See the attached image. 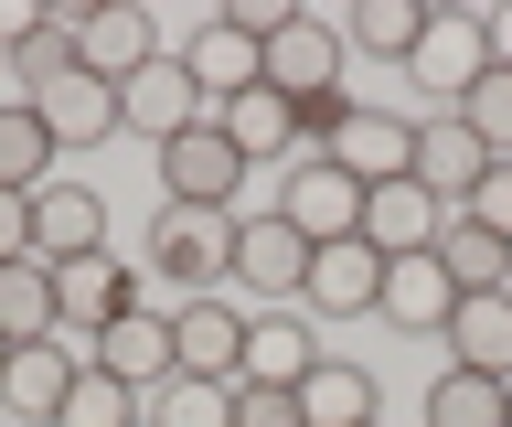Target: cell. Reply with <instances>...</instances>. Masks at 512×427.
<instances>
[{
    "mask_svg": "<svg viewBox=\"0 0 512 427\" xmlns=\"http://www.w3.org/2000/svg\"><path fill=\"white\" fill-rule=\"evenodd\" d=\"M224 257H235V214H182V203H160L150 235H139V278H150L160 310L214 299L224 289Z\"/></svg>",
    "mask_w": 512,
    "mask_h": 427,
    "instance_id": "obj_1",
    "label": "cell"
},
{
    "mask_svg": "<svg viewBox=\"0 0 512 427\" xmlns=\"http://www.w3.org/2000/svg\"><path fill=\"white\" fill-rule=\"evenodd\" d=\"M299 289H310V235L278 203H246L235 214V257H224V299L235 310H288Z\"/></svg>",
    "mask_w": 512,
    "mask_h": 427,
    "instance_id": "obj_2",
    "label": "cell"
},
{
    "mask_svg": "<svg viewBox=\"0 0 512 427\" xmlns=\"http://www.w3.org/2000/svg\"><path fill=\"white\" fill-rule=\"evenodd\" d=\"M256 86H278L288 107H310L342 86V22H320V11H278L267 33H256Z\"/></svg>",
    "mask_w": 512,
    "mask_h": 427,
    "instance_id": "obj_3",
    "label": "cell"
},
{
    "mask_svg": "<svg viewBox=\"0 0 512 427\" xmlns=\"http://www.w3.org/2000/svg\"><path fill=\"white\" fill-rule=\"evenodd\" d=\"M160 161V203H182V214H246V150L203 118V129H182L171 150H150Z\"/></svg>",
    "mask_w": 512,
    "mask_h": 427,
    "instance_id": "obj_4",
    "label": "cell"
},
{
    "mask_svg": "<svg viewBox=\"0 0 512 427\" xmlns=\"http://www.w3.org/2000/svg\"><path fill=\"white\" fill-rule=\"evenodd\" d=\"M320 161L342 171V182H363V193H374V182H416V118H406V107L352 97V118L331 129V150H320Z\"/></svg>",
    "mask_w": 512,
    "mask_h": 427,
    "instance_id": "obj_5",
    "label": "cell"
},
{
    "mask_svg": "<svg viewBox=\"0 0 512 427\" xmlns=\"http://www.w3.org/2000/svg\"><path fill=\"white\" fill-rule=\"evenodd\" d=\"M32 257L43 267H75V257H107V193L86 171H54L32 193Z\"/></svg>",
    "mask_w": 512,
    "mask_h": 427,
    "instance_id": "obj_6",
    "label": "cell"
},
{
    "mask_svg": "<svg viewBox=\"0 0 512 427\" xmlns=\"http://www.w3.org/2000/svg\"><path fill=\"white\" fill-rule=\"evenodd\" d=\"M54 299H64V342H96L118 310H160L150 278H139V257H75V267H54Z\"/></svg>",
    "mask_w": 512,
    "mask_h": 427,
    "instance_id": "obj_7",
    "label": "cell"
},
{
    "mask_svg": "<svg viewBox=\"0 0 512 427\" xmlns=\"http://www.w3.org/2000/svg\"><path fill=\"white\" fill-rule=\"evenodd\" d=\"M171 374H192V385H235L246 374V310L224 289L171 310Z\"/></svg>",
    "mask_w": 512,
    "mask_h": 427,
    "instance_id": "obj_8",
    "label": "cell"
},
{
    "mask_svg": "<svg viewBox=\"0 0 512 427\" xmlns=\"http://www.w3.org/2000/svg\"><path fill=\"white\" fill-rule=\"evenodd\" d=\"M203 118H214V107H203V86L182 75V54H160V65H139V75L118 86V129L150 139V150H171V139L203 129Z\"/></svg>",
    "mask_w": 512,
    "mask_h": 427,
    "instance_id": "obj_9",
    "label": "cell"
},
{
    "mask_svg": "<svg viewBox=\"0 0 512 427\" xmlns=\"http://www.w3.org/2000/svg\"><path fill=\"white\" fill-rule=\"evenodd\" d=\"M278 214L310 235V246H342V235H363V182H342L320 150H299L288 182H278Z\"/></svg>",
    "mask_w": 512,
    "mask_h": 427,
    "instance_id": "obj_10",
    "label": "cell"
},
{
    "mask_svg": "<svg viewBox=\"0 0 512 427\" xmlns=\"http://www.w3.org/2000/svg\"><path fill=\"white\" fill-rule=\"evenodd\" d=\"M299 310H310V321H374V310H384V257L363 246V235L310 246V289H299Z\"/></svg>",
    "mask_w": 512,
    "mask_h": 427,
    "instance_id": "obj_11",
    "label": "cell"
},
{
    "mask_svg": "<svg viewBox=\"0 0 512 427\" xmlns=\"http://www.w3.org/2000/svg\"><path fill=\"white\" fill-rule=\"evenodd\" d=\"M406 75H416L438 107H459L480 75H491V33H480V11H438V22H427V43L406 54Z\"/></svg>",
    "mask_w": 512,
    "mask_h": 427,
    "instance_id": "obj_12",
    "label": "cell"
},
{
    "mask_svg": "<svg viewBox=\"0 0 512 427\" xmlns=\"http://www.w3.org/2000/svg\"><path fill=\"white\" fill-rule=\"evenodd\" d=\"M75 374H86V353L75 342H22V353L0 363V417H22V427H54V406L75 395Z\"/></svg>",
    "mask_w": 512,
    "mask_h": 427,
    "instance_id": "obj_13",
    "label": "cell"
},
{
    "mask_svg": "<svg viewBox=\"0 0 512 427\" xmlns=\"http://www.w3.org/2000/svg\"><path fill=\"white\" fill-rule=\"evenodd\" d=\"M438 235H448V203L427 193V182H374V193H363V246H374L384 267H395V257H427Z\"/></svg>",
    "mask_w": 512,
    "mask_h": 427,
    "instance_id": "obj_14",
    "label": "cell"
},
{
    "mask_svg": "<svg viewBox=\"0 0 512 427\" xmlns=\"http://www.w3.org/2000/svg\"><path fill=\"white\" fill-rule=\"evenodd\" d=\"M182 75L203 86V107H235L256 86V22H235V11L192 22V33H182Z\"/></svg>",
    "mask_w": 512,
    "mask_h": 427,
    "instance_id": "obj_15",
    "label": "cell"
},
{
    "mask_svg": "<svg viewBox=\"0 0 512 427\" xmlns=\"http://www.w3.org/2000/svg\"><path fill=\"white\" fill-rule=\"evenodd\" d=\"M75 22V65L107 75V86H128L139 65H160V33H150V11H128V0H107V11H64Z\"/></svg>",
    "mask_w": 512,
    "mask_h": 427,
    "instance_id": "obj_16",
    "label": "cell"
},
{
    "mask_svg": "<svg viewBox=\"0 0 512 427\" xmlns=\"http://www.w3.org/2000/svg\"><path fill=\"white\" fill-rule=\"evenodd\" d=\"M75 353L96 363V374H118V385H171V310H118V321L96 331V342H75Z\"/></svg>",
    "mask_w": 512,
    "mask_h": 427,
    "instance_id": "obj_17",
    "label": "cell"
},
{
    "mask_svg": "<svg viewBox=\"0 0 512 427\" xmlns=\"http://www.w3.org/2000/svg\"><path fill=\"white\" fill-rule=\"evenodd\" d=\"M331 353V342H320V321H299V310H246V374H235V385H310V363Z\"/></svg>",
    "mask_w": 512,
    "mask_h": 427,
    "instance_id": "obj_18",
    "label": "cell"
},
{
    "mask_svg": "<svg viewBox=\"0 0 512 427\" xmlns=\"http://www.w3.org/2000/svg\"><path fill=\"white\" fill-rule=\"evenodd\" d=\"M448 363L459 374H491V385H512V289H470L459 310H448Z\"/></svg>",
    "mask_w": 512,
    "mask_h": 427,
    "instance_id": "obj_19",
    "label": "cell"
},
{
    "mask_svg": "<svg viewBox=\"0 0 512 427\" xmlns=\"http://www.w3.org/2000/svg\"><path fill=\"white\" fill-rule=\"evenodd\" d=\"M480 171H491V150H480V139L459 129V118H448V107H427V118H416V182H427V193H438L448 214H459Z\"/></svg>",
    "mask_w": 512,
    "mask_h": 427,
    "instance_id": "obj_20",
    "label": "cell"
},
{
    "mask_svg": "<svg viewBox=\"0 0 512 427\" xmlns=\"http://www.w3.org/2000/svg\"><path fill=\"white\" fill-rule=\"evenodd\" d=\"M43 129H54V150H96V139H118V86H107V75H54V86H43Z\"/></svg>",
    "mask_w": 512,
    "mask_h": 427,
    "instance_id": "obj_21",
    "label": "cell"
},
{
    "mask_svg": "<svg viewBox=\"0 0 512 427\" xmlns=\"http://www.w3.org/2000/svg\"><path fill=\"white\" fill-rule=\"evenodd\" d=\"M214 129L246 150V171H267V161H299V107L278 97V86H246L235 107H214Z\"/></svg>",
    "mask_w": 512,
    "mask_h": 427,
    "instance_id": "obj_22",
    "label": "cell"
},
{
    "mask_svg": "<svg viewBox=\"0 0 512 427\" xmlns=\"http://www.w3.org/2000/svg\"><path fill=\"white\" fill-rule=\"evenodd\" d=\"M448 310H459V278L438 267V246L384 267V310H374V321H395V331H448Z\"/></svg>",
    "mask_w": 512,
    "mask_h": 427,
    "instance_id": "obj_23",
    "label": "cell"
},
{
    "mask_svg": "<svg viewBox=\"0 0 512 427\" xmlns=\"http://www.w3.org/2000/svg\"><path fill=\"white\" fill-rule=\"evenodd\" d=\"M438 22V0H352L342 11V54H374V65H406Z\"/></svg>",
    "mask_w": 512,
    "mask_h": 427,
    "instance_id": "obj_24",
    "label": "cell"
},
{
    "mask_svg": "<svg viewBox=\"0 0 512 427\" xmlns=\"http://www.w3.org/2000/svg\"><path fill=\"white\" fill-rule=\"evenodd\" d=\"M299 417H310V427H374V417H384V385L363 374V363L320 353V363H310V385H299Z\"/></svg>",
    "mask_w": 512,
    "mask_h": 427,
    "instance_id": "obj_25",
    "label": "cell"
},
{
    "mask_svg": "<svg viewBox=\"0 0 512 427\" xmlns=\"http://www.w3.org/2000/svg\"><path fill=\"white\" fill-rule=\"evenodd\" d=\"M54 331H64L54 267H43V257H11V267H0V342L22 353V342H54Z\"/></svg>",
    "mask_w": 512,
    "mask_h": 427,
    "instance_id": "obj_26",
    "label": "cell"
},
{
    "mask_svg": "<svg viewBox=\"0 0 512 427\" xmlns=\"http://www.w3.org/2000/svg\"><path fill=\"white\" fill-rule=\"evenodd\" d=\"M54 129H43V107L32 97H0V193H43L54 182Z\"/></svg>",
    "mask_w": 512,
    "mask_h": 427,
    "instance_id": "obj_27",
    "label": "cell"
},
{
    "mask_svg": "<svg viewBox=\"0 0 512 427\" xmlns=\"http://www.w3.org/2000/svg\"><path fill=\"white\" fill-rule=\"evenodd\" d=\"M427 427H512V385H491V374H459V363H448L438 385H427Z\"/></svg>",
    "mask_w": 512,
    "mask_h": 427,
    "instance_id": "obj_28",
    "label": "cell"
},
{
    "mask_svg": "<svg viewBox=\"0 0 512 427\" xmlns=\"http://www.w3.org/2000/svg\"><path fill=\"white\" fill-rule=\"evenodd\" d=\"M438 267L459 278V299H470V289H512V246H502V235H480L470 214H448V235H438Z\"/></svg>",
    "mask_w": 512,
    "mask_h": 427,
    "instance_id": "obj_29",
    "label": "cell"
},
{
    "mask_svg": "<svg viewBox=\"0 0 512 427\" xmlns=\"http://www.w3.org/2000/svg\"><path fill=\"white\" fill-rule=\"evenodd\" d=\"M139 427H235V385H192V374H171V385L139 395Z\"/></svg>",
    "mask_w": 512,
    "mask_h": 427,
    "instance_id": "obj_30",
    "label": "cell"
},
{
    "mask_svg": "<svg viewBox=\"0 0 512 427\" xmlns=\"http://www.w3.org/2000/svg\"><path fill=\"white\" fill-rule=\"evenodd\" d=\"M448 118H459V129H470L480 150H491V161H512V65H491V75L470 86V97L448 107Z\"/></svg>",
    "mask_w": 512,
    "mask_h": 427,
    "instance_id": "obj_31",
    "label": "cell"
},
{
    "mask_svg": "<svg viewBox=\"0 0 512 427\" xmlns=\"http://www.w3.org/2000/svg\"><path fill=\"white\" fill-rule=\"evenodd\" d=\"M54 427H139V385H118V374H75V395L54 406Z\"/></svg>",
    "mask_w": 512,
    "mask_h": 427,
    "instance_id": "obj_32",
    "label": "cell"
},
{
    "mask_svg": "<svg viewBox=\"0 0 512 427\" xmlns=\"http://www.w3.org/2000/svg\"><path fill=\"white\" fill-rule=\"evenodd\" d=\"M54 75H75V22H64V11L22 43V54H11V97H43Z\"/></svg>",
    "mask_w": 512,
    "mask_h": 427,
    "instance_id": "obj_33",
    "label": "cell"
},
{
    "mask_svg": "<svg viewBox=\"0 0 512 427\" xmlns=\"http://www.w3.org/2000/svg\"><path fill=\"white\" fill-rule=\"evenodd\" d=\"M459 214H470L480 235H502V246H512V161H491V171H480V182H470V203H459Z\"/></svg>",
    "mask_w": 512,
    "mask_h": 427,
    "instance_id": "obj_34",
    "label": "cell"
},
{
    "mask_svg": "<svg viewBox=\"0 0 512 427\" xmlns=\"http://www.w3.org/2000/svg\"><path fill=\"white\" fill-rule=\"evenodd\" d=\"M235 427H310L288 385H235Z\"/></svg>",
    "mask_w": 512,
    "mask_h": 427,
    "instance_id": "obj_35",
    "label": "cell"
},
{
    "mask_svg": "<svg viewBox=\"0 0 512 427\" xmlns=\"http://www.w3.org/2000/svg\"><path fill=\"white\" fill-rule=\"evenodd\" d=\"M32 257V193H0V267Z\"/></svg>",
    "mask_w": 512,
    "mask_h": 427,
    "instance_id": "obj_36",
    "label": "cell"
},
{
    "mask_svg": "<svg viewBox=\"0 0 512 427\" xmlns=\"http://www.w3.org/2000/svg\"><path fill=\"white\" fill-rule=\"evenodd\" d=\"M480 33H491V65H512V0H502V11H480Z\"/></svg>",
    "mask_w": 512,
    "mask_h": 427,
    "instance_id": "obj_37",
    "label": "cell"
},
{
    "mask_svg": "<svg viewBox=\"0 0 512 427\" xmlns=\"http://www.w3.org/2000/svg\"><path fill=\"white\" fill-rule=\"evenodd\" d=\"M0 97H11V54H0Z\"/></svg>",
    "mask_w": 512,
    "mask_h": 427,
    "instance_id": "obj_38",
    "label": "cell"
},
{
    "mask_svg": "<svg viewBox=\"0 0 512 427\" xmlns=\"http://www.w3.org/2000/svg\"><path fill=\"white\" fill-rule=\"evenodd\" d=\"M0 363H11V342H0Z\"/></svg>",
    "mask_w": 512,
    "mask_h": 427,
    "instance_id": "obj_39",
    "label": "cell"
},
{
    "mask_svg": "<svg viewBox=\"0 0 512 427\" xmlns=\"http://www.w3.org/2000/svg\"><path fill=\"white\" fill-rule=\"evenodd\" d=\"M0 427H22V417H0Z\"/></svg>",
    "mask_w": 512,
    "mask_h": 427,
    "instance_id": "obj_40",
    "label": "cell"
}]
</instances>
